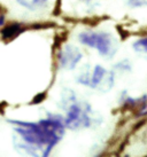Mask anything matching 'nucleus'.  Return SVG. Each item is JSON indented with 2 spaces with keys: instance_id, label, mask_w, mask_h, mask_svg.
<instances>
[{
  "instance_id": "8",
  "label": "nucleus",
  "mask_w": 147,
  "mask_h": 157,
  "mask_svg": "<svg viewBox=\"0 0 147 157\" xmlns=\"http://www.w3.org/2000/svg\"><path fill=\"white\" fill-rule=\"evenodd\" d=\"M132 48L138 55L147 60V36L140 37L137 40H134L132 44Z\"/></svg>"
},
{
  "instance_id": "10",
  "label": "nucleus",
  "mask_w": 147,
  "mask_h": 157,
  "mask_svg": "<svg viewBox=\"0 0 147 157\" xmlns=\"http://www.w3.org/2000/svg\"><path fill=\"white\" fill-rule=\"evenodd\" d=\"M126 5L130 8H144L147 7V0H128Z\"/></svg>"
},
{
  "instance_id": "9",
  "label": "nucleus",
  "mask_w": 147,
  "mask_h": 157,
  "mask_svg": "<svg viewBox=\"0 0 147 157\" xmlns=\"http://www.w3.org/2000/svg\"><path fill=\"white\" fill-rule=\"evenodd\" d=\"M113 70L115 71V72H118V74H129L132 71V64H131V62L128 60V59H124V60H121V61H118L114 66Z\"/></svg>"
},
{
  "instance_id": "3",
  "label": "nucleus",
  "mask_w": 147,
  "mask_h": 157,
  "mask_svg": "<svg viewBox=\"0 0 147 157\" xmlns=\"http://www.w3.org/2000/svg\"><path fill=\"white\" fill-rule=\"evenodd\" d=\"M78 43L85 47L94 49L100 56L110 60L118 51V40L106 30H82L77 35Z\"/></svg>"
},
{
  "instance_id": "6",
  "label": "nucleus",
  "mask_w": 147,
  "mask_h": 157,
  "mask_svg": "<svg viewBox=\"0 0 147 157\" xmlns=\"http://www.w3.org/2000/svg\"><path fill=\"white\" fill-rule=\"evenodd\" d=\"M24 30H26V28L22 25L21 23H10L5 28H2L0 33H1L2 39L9 41V40H13L14 38H16L18 35H21Z\"/></svg>"
},
{
  "instance_id": "2",
  "label": "nucleus",
  "mask_w": 147,
  "mask_h": 157,
  "mask_svg": "<svg viewBox=\"0 0 147 157\" xmlns=\"http://www.w3.org/2000/svg\"><path fill=\"white\" fill-rule=\"evenodd\" d=\"M61 108L65 111L66 127L70 131L95 128L102 123V117L94 111L86 101L79 100L73 90H66L61 94Z\"/></svg>"
},
{
  "instance_id": "4",
  "label": "nucleus",
  "mask_w": 147,
  "mask_h": 157,
  "mask_svg": "<svg viewBox=\"0 0 147 157\" xmlns=\"http://www.w3.org/2000/svg\"><path fill=\"white\" fill-rule=\"evenodd\" d=\"M76 83L100 93H108L115 86V71L100 64L93 68L84 66L76 75Z\"/></svg>"
},
{
  "instance_id": "5",
  "label": "nucleus",
  "mask_w": 147,
  "mask_h": 157,
  "mask_svg": "<svg viewBox=\"0 0 147 157\" xmlns=\"http://www.w3.org/2000/svg\"><path fill=\"white\" fill-rule=\"evenodd\" d=\"M84 54L81 48L71 44H66L58 53V67L61 70L71 71L82 62Z\"/></svg>"
},
{
  "instance_id": "11",
  "label": "nucleus",
  "mask_w": 147,
  "mask_h": 157,
  "mask_svg": "<svg viewBox=\"0 0 147 157\" xmlns=\"http://www.w3.org/2000/svg\"><path fill=\"white\" fill-rule=\"evenodd\" d=\"M5 14H6V12H4V9L0 6V26L5 24Z\"/></svg>"
},
{
  "instance_id": "1",
  "label": "nucleus",
  "mask_w": 147,
  "mask_h": 157,
  "mask_svg": "<svg viewBox=\"0 0 147 157\" xmlns=\"http://www.w3.org/2000/svg\"><path fill=\"white\" fill-rule=\"evenodd\" d=\"M15 128L24 142L26 150H44L43 156H48L54 147L63 139L66 134L65 117L58 113L47 116L37 123L15 122Z\"/></svg>"
},
{
  "instance_id": "7",
  "label": "nucleus",
  "mask_w": 147,
  "mask_h": 157,
  "mask_svg": "<svg viewBox=\"0 0 147 157\" xmlns=\"http://www.w3.org/2000/svg\"><path fill=\"white\" fill-rule=\"evenodd\" d=\"M18 2L29 10H39L46 7L48 0H18Z\"/></svg>"
}]
</instances>
